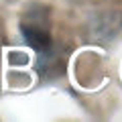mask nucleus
I'll return each instance as SVG.
<instances>
[{
	"label": "nucleus",
	"mask_w": 122,
	"mask_h": 122,
	"mask_svg": "<svg viewBox=\"0 0 122 122\" xmlns=\"http://www.w3.org/2000/svg\"><path fill=\"white\" fill-rule=\"evenodd\" d=\"M20 33H22V39L29 47H33L41 57L43 55H49L51 51V33H49L47 25L37 18L29 22H22L20 25Z\"/></svg>",
	"instance_id": "nucleus-1"
}]
</instances>
